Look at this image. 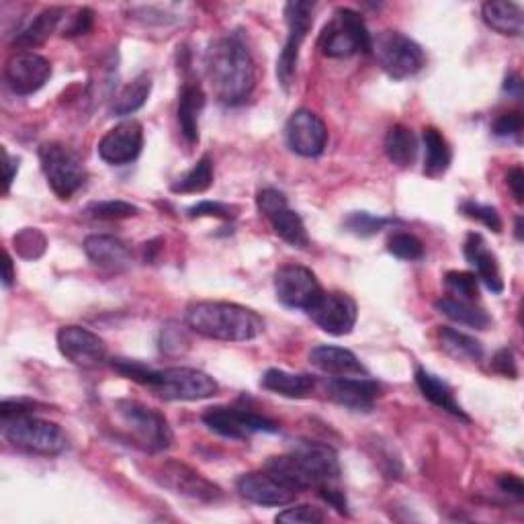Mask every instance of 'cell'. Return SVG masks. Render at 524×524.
I'll use <instances>...</instances> for the list:
<instances>
[{"instance_id": "cell-1", "label": "cell", "mask_w": 524, "mask_h": 524, "mask_svg": "<svg viewBox=\"0 0 524 524\" xmlns=\"http://www.w3.org/2000/svg\"><path fill=\"white\" fill-rule=\"evenodd\" d=\"M205 72L215 99L236 107L250 99L256 86V66L246 41L238 33L217 37L205 52Z\"/></svg>"}, {"instance_id": "cell-2", "label": "cell", "mask_w": 524, "mask_h": 524, "mask_svg": "<svg viewBox=\"0 0 524 524\" xmlns=\"http://www.w3.org/2000/svg\"><path fill=\"white\" fill-rule=\"evenodd\" d=\"M265 469L297 494L336 484L340 477L338 453L330 445L316 441H301L291 453L269 457Z\"/></svg>"}, {"instance_id": "cell-3", "label": "cell", "mask_w": 524, "mask_h": 524, "mask_svg": "<svg viewBox=\"0 0 524 524\" xmlns=\"http://www.w3.org/2000/svg\"><path fill=\"white\" fill-rule=\"evenodd\" d=\"M185 320L199 336L222 342H248L265 332V320L254 310L230 301H197Z\"/></svg>"}, {"instance_id": "cell-4", "label": "cell", "mask_w": 524, "mask_h": 524, "mask_svg": "<svg viewBox=\"0 0 524 524\" xmlns=\"http://www.w3.org/2000/svg\"><path fill=\"white\" fill-rule=\"evenodd\" d=\"M0 420H3L5 439L25 453L56 457L68 447L64 430L54 422L37 418L27 402L5 400Z\"/></svg>"}, {"instance_id": "cell-5", "label": "cell", "mask_w": 524, "mask_h": 524, "mask_svg": "<svg viewBox=\"0 0 524 524\" xmlns=\"http://www.w3.org/2000/svg\"><path fill=\"white\" fill-rule=\"evenodd\" d=\"M371 33L355 9H336L318 37V50L328 58H351L371 52Z\"/></svg>"}, {"instance_id": "cell-6", "label": "cell", "mask_w": 524, "mask_h": 524, "mask_svg": "<svg viewBox=\"0 0 524 524\" xmlns=\"http://www.w3.org/2000/svg\"><path fill=\"white\" fill-rule=\"evenodd\" d=\"M115 414L140 449L156 455L172 447V428L160 412L134 400H119L115 402Z\"/></svg>"}, {"instance_id": "cell-7", "label": "cell", "mask_w": 524, "mask_h": 524, "mask_svg": "<svg viewBox=\"0 0 524 524\" xmlns=\"http://www.w3.org/2000/svg\"><path fill=\"white\" fill-rule=\"evenodd\" d=\"M371 52L383 72L393 80L410 78L426 66V54L420 43L400 31L389 29L377 33L371 41Z\"/></svg>"}, {"instance_id": "cell-8", "label": "cell", "mask_w": 524, "mask_h": 524, "mask_svg": "<svg viewBox=\"0 0 524 524\" xmlns=\"http://www.w3.org/2000/svg\"><path fill=\"white\" fill-rule=\"evenodd\" d=\"M150 389L166 402H199L215 396L220 385L199 369L168 367L154 371Z\"/></svg>"}, {"instance_id": "cell-9", "label": "cell", "mask_w": 524, "mask_h": 524, "mask_svg": "<svg viewBox=\"0 0 524 524\" xmlns=\"http://www.w3.org/2000/svg\"><path fill=\"white\" fill-rule=\"evenodd\" d=\"M41 170L58 199L66 201L76 195L86 183V170L80 158L64 144L50 142L39 148Z\"/></svg>"}, {"instance_id": "cell-10", "label": "cell", "mask_w": 524, "mask_h": 524, "mask_svg": "<svg viewBox=\"0 0 524 524\" xmlns=\"http://www.w3.org/2000/svg\"><path fill=\"white\" fill-rule=\"evenodd\" d=\"M314 7L316 5L308 3V0H291V3L285 5L287 41L283 52L277 58V78L285 93H289L291 84L295 80L299 50L314 25Z\"/></svg>"}, {"instance_id": "cell-11", "label": "cell", "mask_w": 524, "mask_h": 524, "mask_svg": "<svg viewBox=\"0 0 524 524\" xmlns=\"http://www.w3.org/2000/svg\"><path fill=\"white\" fill-rule=\"evenodd\" d=\"M256 207L273 226V232L293 248H308L310 236L301 215L289 207L287 197L277 189H262L256 195Z\"/></svg>"}, {"instance_id": "cell-12", "label": "cell", "mask_w": 524, "mask_h": 524, "mask_svg": "<svg viewBox=\"0 0 524 524\" xmlns=\"http://www.w3.org/2000/svg\"><path fill=\"white\" fill-rule=\"evenodd\" d=\"M203 424L226 439H248L256 432H279V424L267 416H260L246 408L232 406H213L207 408L201 416Z\"/></svg>"}, {"instance_id": "cell-13", "label": "cell", "mask_w": 524, "mask_h": 524, "mask_svg": "<svg viewBox=\"0 0 524 524\" xmlns=\"http://www.w3.org/2000/svg\"><path fill=\"white\" fill-rule=\"evenodd\" d=\"M305 314L330 336L351 334L359 316L355 299L340 291H322V295L305 310Z\"/></svg>"}, {"instance_id": "cell-14", "label": "cell", "mask_w": 524, "mask_h": 524, "mask_svg": "<svg viewBox=\"0 0 524 524\" xmlns=\"http://www.w3.org/2000/svg\"><path fill=\"white\" fill-rule=\"evenodd\" d=\"M158 484L172 494L187 496L201 502H217L224 494L207 477H203L193 467L179 461H164L156 471Z\"/></svg>"}, {"instance_id": "cell-15", "label": "cell", "mask_w": 524, "mask_h": 524, "mask_svg": "<svg viewBox=\"0 0 524 524\" xmlns=\"http://www.w3.org/2000/svg\"><path fill=\"white\" fill-rule=\"evenodd\" d=\"M56 340L62 357L76 367L95 369L107 363V344L91 330L82 326H62Z\"/></svg>"}, {"instance_id": "cell-16", "label": "cell", "mask_w": 524, "mask_h": 524, "mask_svg": "<svg viewBox=\"0 0 524 524\" xmlns=\"http://www.w3.org/2000/svg\"><path fill=\"white\" fill-rule=\"evenodd\" d=\"M322 291L318 277L301 265H285L275 273V293L285 308L305 312Z\"/></svg>"}, {"instance_id": "cell-17", "label": "cell", "mask_w": 524, "mask_h": 524, "mask_svg": "<svg viewBox=\"0 0 524 524\" xmlns=\"http://www.w3.org/2000/svg\"><path fill=\"white\" fill-rule=\"evenodd\" d=\"M287 146L293 154L303 158H316L328 144V127L310 109H297L285 125Z\"/></svg>"}, {"instance_id": "cell-18", "label": "cell", "mask_w": 524, "mask_h": 524, "mask_svg": "<svg viewBox=\"0 0 524 524\" xmlns=\"http://www.w3.org/2000/svg\"><path fill=\"white\" fill-rule=\"evenodd\" d=\"M52 76V64L35 54V52H19L5 66V80L11 86V91L27 97L37 93L46 86Z\"/></svg>"}, {"instance_id": "cell-19", "label": "cell", "mask_w": 524, "mask_h": 524, "mask_svg": "<svg viewBox=\"0 0 524 524\" xmlns=\"http://www.w3.org/2000/svg\"><path fill=\"white\" fill-rule=\"evenodd\" d=\"M144 148V129L138 121H123L109 129L99 142V156L111 166L134 162Z\"/></svg>"}, {"instance_id": "cell-20", "label": "cell", "mask_w": 524, "mask_h": 524, "mask_svg": "<svg viewBox=\"0 0 524 524\" xmlns=\"http://www.w3.org/2000/svg\"><path fill=\"white\" fill-rule=\"evenodd\" d=\"M236 488L242 498L258 506H287L297 496L293 488L279 482V479L271 475L267 469L248 471L240 475Z\"/></svg>"}, {"instance_id": "cell-21", "label": "cell", "mask_w": 524, "mask_h": 524, "mask_svg": "<svg viewBox=\"0 0 524 524\" xmlns=\"http://www.w3.org/2000/svg\"><path fill=\"white\" fill-rule=\"evenodd\" d=\"M326 391L332 402L342 408L355 412L373 410L377 398L381 396V385L369 375L365 377H330Z\"/></svg>"}, {"instance_id": "cell-22", "label": "cell", "mask_w": 524, "mask_h": 524, "mask_svg": "<svg viewBox=\"0 0 524 524\" xmlns=\"http://www.w3.org/2000/svg\"><path fill=\"white\" fill-rule=\"evenodd\" d=\"M463 252L469 265L475 269L477 281H482L492 293H502L504 291V279L500 273V265L496 254L488 248L486 240L482 234L471 232L463 244Z\"/></svg>"}, {"instance_id": "cell-23", "label": "cell", "mask_w": 524, "mask_h": 524, "mask_svg": "<svg viewBox=\"0 0 524 524\" xmlns=\"http://www.w3.org/2000/svg\"><path fill=\"white\" fill-rule=\"evenodd\" d=\"M84 252L99 269L121 273L131 265L129 246L109 234H93L84 240Z\"/></svg>"}, {"instance_id": "cell-24", "label": "cell", "mask_w": 524, "mask_h": 524, "mask_svg": "<svg viewBox=\"0 0 524 524\" xmlns=\"http://www.w3.org/2000/svg\"><path fill=\"white\" fill-rule=\"evenodd\" d=\"M310 361L316 369L330 377H365L369 375L359 357L342 346L322 344L312 348Z\"/></svg>"}, {"instance_id": "cell-25", "label": "cell", "mask_w": 524, "mask_h": 524, "mask_svg": "<svg viewBox=\"0 0 524 524\" xmlns=\"http://www.w3.org/2000/svg\"><path fill=\"white\" fill-rule=\"evenodd\" d=\"M203 107H205V93L201 89V84L195 80H187L179 93L177 115H179L181 134L191 146L199 142V115Z\"/></svg>"}, {"instance_id": "cell-26", "label": "cell", "mask_w": 524, "mask_h": 524, "mask_svg": "<svg viewBox=\"0 0 524 524\" xmlns=\"http://www.w3.org/2000/svg\"><path fill=\"white\" fill-rule=\"evenodd\" d=\"M416 385L422 391V396L430 404H434L436 408H441V410L453 414L455 418H461L463 422H469V416L465 414L461 404L455 400V393H453V389H451V385L447 381H443L441 377H436L434 373L418 367L416 369Z\"/></svg>"}, {"instance_id": "cell-27", "label": "cell", "mask_w": 524, "mask_h": 524, "mask_svg": "<svg viewBox=\"0 0 524 524\" xmlns=\"http://www.w3.org/2000/svg\"><path fill=\"white\" fill-rule=\"evenodd\" d=\"M66 11L62 7H50V9H43L39 15H35L29 23H25L13 43L17 48H23V50H31V48H37V46H43L50 39V35L58 29L60 21L64 19Z\"/></svg>"}, {"instance_id": "cell-28", "label": "cell", "mask_w": 524, "mask_h": 524, "mask_svg": "<svg viewBox=\"0 0 524 524\" xmlns=\"http://www.w3.org/2000/svg\"><path fill=\"white\" fill-rule=\"evenodd\" d=\"M260 385L265 387L267 391L277 393V396L301 400V398L310 396L316 381H314L312 375L289 373V371H283V369H269V371H265V375H262Z\"/></svg>"}, {"instance_id": "cell-29", "label": "cell", "mask_w": 524, "mask_h": 524, "mask_svg": "<svg viewBox=\"0 0 524 524\" xmlns=\"http://www.w3.org/2000/svg\"><path fill=\"white\" fill-rule=\"evenodd\" d=\"M482 17L490 29L506 37H520L524 31V13L520 5L506 0H490L482 7Z\"/></svg>"}, {"instance_id": "cell-30", "label": "cell", "mask_w": 524, "mask_h": 524, "mask_svg": "<svg viewBox=\"0 0 524 524\" xmlns=\"http://www.w3.org/2000/svg\"><path fill=\"white\" fill-rule=\"evenodd\" d=\"M434 308L439 310L443 316H447L449 320L461 326L475 328V330H488L492 324L488 312L484 308H479L475 301H463V299L447 295V297L436 299Z\"/></svg>"}, {"instance_id": "cell-31", "label": "cell", "mask_w": 524, "mask_h": 524, "mask_svg": "<svg viewBox=\"0 0 524 524\" xmlns=\"http://www.w3.org/2000/svg\"><path fill=\"white\" fill-rule=\"evenodd\" d=\"M424 174L430 179H439L451 168L453 162V150L447 142V138L441 134L436 127H426L424 134Z\"/></svg>"}, {"instance_id": "cell-32", "label": "cell", "mask_w": 524, "mask_h": 524, "mask_svg": "<svg viewBox=\"0 0 524 524\" xmlns=\"http://www.w3.org/2000/svg\"><path fill=\"white\" fill-rule=\"evenodd\" d=\"M150 95H152V76L148 72H142L134 80L127 82L123 89L113 97L111 113L117 117L134 115L148 103Z\"/></svg>"}, {"instance_id": "cell-33", "label": "cell", "mask_w": 524, "mask_h": 524, "mask_svg": "<svg viewBox=\"0 0 524 524\" xmlns=\"http://www.w3.org/2000/svg\"><path fill=\"white\" fill-rule=\"evenodd\" d=\"M383 150L391 164H396L400 168H408L414 164L418 156V140L412 129L404 125H393L385 134Z\"/></svg>"}, {"instance_id": "cell-34", "label": "cell", "mask_w": 524, "mask_h": 524, "mask_svg": "<svg viewBox=\"0 0 524 524\" xmlns=\"http://www.w3.org/2000/svg\"><path fill=\"white\" fill-rule=\"evenodd\" d=\"M439 340L443 351L453 357L455 361H467V363H479L484 359V346L479 340H475L473 336L449 328V326H441L439 328Z\"/></svg>"}, {"instance_id": "cell-35", "label": "cell", "mask_w": 524, "mask_h": 524, "mask_svg": "<svg viewBox=\"0 0 524 524\" xmlns=\"http://www.w3.org/2000/svg\"><path fill=\"white\" fill-rule=\"evenodd\" d=\"M213 185V160L209 154H205L187 174L172 183V193H205Z\"/></svg>"}, {"instance_id": "cell-36", "label": "cell", "mask_w": 524, "mask_h": 524, "mask_svg": "<svg viewBox=\"0 0 524 524\" xmlns=\"http://www.w3.org/2000/svg\"><path fill=\"white\" fill-rule=\"evenodd\" d=\"M389 224H393V220H389V217L373 215V213H367V211H355L344 220L346 232H351V234L361 236V238L375 236L381 230H385Z\"/></svg>"}, {"instance_id": "cell-37", "label": "cell", "mask_w": 524, "mask_h": 524, "mask_svg": "<svg viewBox=\"0 0 524 524\" xmlns=\"http://www.w3.org/2000/svg\"><path fill=\"white\" fill-rule=\"evenodd\" d=\"M445 287L451 297L463 301H477L479 299V281L473 273L467 271H451L445 275Z\"/></svg>"}, {"instance_id": "cell-38", "label": "cell", "mask_w": 524, "mask_h": 524, "mask_svg": "<svg viewBox=\"0 0 524 524\" xmlns=\"http://www.w3.org/2000/svg\"><path fill=\"white\" fill-rule=\"evenodd\" d=\"M140 209L127 201H95L86 207V215L95 217V220H125V217L138 215Z\"/></svg>"}, {"instance_id": "cell-39", "label": "cell", "mask_w": 524, "mask_h": 524, "mask_svg": "<svg viewBox=\"0 0 524 524\" xmlns=\"http://www.w3.org/2000/svg\"><path fill=\"white\" fill-rule=\"evenodd\" d=\"M387 252L400 260H420L424 256V244L414 234L398 232L387 240Z\"/></svg>"}, {"instance_id": "cell-40", "label": "cell", "mask_w": 524, "mask_h": 524, "mask_svg": "<svg viewBox=\"0 0 524 524\" xmlns=\"http://www.w3.org/2000/svg\"><path fill=\"white\" fill-rule=\"evenodd\" d=\"M461 213L469 220H475L479 224H484L486 228H490L492 232H502V220H500V213L490 207V205H482V203H475V201H463L461 203Z\"/></svg>"}, {"instance_id": "cell-41", "label": "cell", "mask_w": 524, "mask_h": 524, "mask_svg": "<svg viewBox=\"0 0 524 524\" xmlns=\"http://www.w3.org/2000/svg\"><path fill=\"white\" fill-rule=\"evenodd\" d=\"M275 520L285 522V524H320V522L326 520V514L316 506L299 504V506H293V508L279 512Z\"/></svg>"}, {"instance_id": "cell-42", "label": "cell", "mask_w": 524, "mask_h": 524, "mask_svg": "<svg viewBox=\"0 0 524 524\" xmlns=\"http://www.w3.org/2000/svg\"><path fill=\"white\" fill-rule=\"evenodd\" d=\"M111 365H113V369H115L117 373H121L123 377L131 379V381H136V383H140V385H146V387H150L152 377H154V371H156V369L144 365L142 361H134V359H113Z\"/></svg>"}, {"instance_id": "cell-43", "label": "cell", "mask_w": 524, "mask_h": 524, "mask_svg": "<svg viewBox=\"0 0 524 524\" xmlns=\"http://www.w3.org/2000/svg\"><path fill=\"white\" fill-rule=\"evenodd\" d=\"M15 248L23 258H39L46 250V236L35 228H25L15 236Z\"/></svg>"}, {"instance_id": "cell-44", "label": "cell", "mask_w": 524, "mask_h": 524, "mask_svg": "<svg viewBox=\"0 0 524 524\" xmlns=\"http://www.w3.org/2000/svg\"><path fill=\"white\" fill-rule=\"evenodd\" d=\"M189 217H217V220H234L236 213L230 205L220 201H201L193 207H189Z\"/></svg>"}, {"instance_id": "cell-45", "label": "cell", "mask_w": 524, "mask_h": 524, "mask_svg": "<svg viewBox=\"0 0 524 524\" xmlns=\"http://www.w3.org/2000/svg\"><path fill=\"white\" fill-rule=\"evenodd\" d=\"M494 134L498 138H512V136H520L522 131V115L518 111L512 113H502L496 121H494Z\"/></svg>"}, {"instance_id": "cell-46", "label": "cell", "mask_w": 524, "mask_h": 524, "mask_svg": "<svg viewBox=\"0 0 524 524\" xmlns=\"http://www.w3.org/2000/svg\"><path fill=\"white\" fill-rule=\"evenodd\" d=\"M95 23V13L91 9H80L72 19L70 23L64 27L62 35L66 37H74V35H84V33H89L91 27Z\"/></svg>"}, {"instance_id": "cell-47", "label": "cell", "mask_w": 524, "mask_h": 524, "mask_svg": "<svg viewBox=\"0 0 524 524\" xmlns=\"http://www.w3.org/2000/svg\"><path fill=\"white\" fill-rule=\"evenodd\" d=\"M492 369L504 377H510V379H516L518 371H516V361H514V355L510 348H502V351L496 353L494 361H492Z\"/></svg>"}, {"instance_id": "cell-48", "label": "cell", "mask_w": 524, "mask_h": 524, "mask_svg": "<svg viewBox=\"0 0 524 524\" xmlns=\"http://www.w3.org/2000/svg\"><path fill=\"white\" fill-rule=\"evenodd\" d=\"M320 496L334 508L338 510L340 514H348V504H346V496L344 492L336 486V484H330V486H322L320 488Z\"/></svg>"}, {"instance_id": "cell-49", "label": "cell", "mask_w": 524, "mask_h": 524, "mask_svg": "<svg viewBox=\"0 0 524 524\" xmlns=\"http://www.w3.org/2000/svg\"><path fill=\"white\" fill-rule=\"evenodd\" d=\"M498 486H500L502 492H506L508 496H514L516 500L524 498V484H522V479L518 475H512V473L500 475Z\"/></svg>"}, {"instance_id": "cell-50", "label": "cell", "mask_w": 524, "mask_h": 524, "mask_svg": "<svg viewBox=\"0 0 524 524\" xmlns=\"http://www.w3.org/2000/svg\"><path fill=\"white\" fill-rule=\"evenodd\" d=\"M506 183H508V189H510L514 201L522 203L524 201V191H522V187H524V172H522L520 166H514V168L508 170Z\"/></svg>"}, {"instance_id": "cell-51", "label": "cell", "mask_w": 524, "mask_h": 524, "mask_svg": "<svg viewBox=\"0 0 524 524\" xmlns=\"http://www.w3.org/2000/svg\"><path fill=\"white\" fill-rule=\"evenodd\" d=\"M3 154H5V193H9L15 181V174L19 172V158L11 156L7 148L3 150Z\"/></svg>"}, {"instance_id": "cell-52", "label": "cell", "mask_w": 524, "mask_h": 524, "mask_svg": "<svg viewBox=\"0 0 524 524\" xmlns=\"http://www.w3.org/2000/svg\"><path fill=\"white\" fill-rule=\"evenodd\" d=\"M3 285L9 289V287H13V283H15V279H17V275H15V269H13V258H11V254L9 252H5V262H3Z\"/></svg>"}, {"instance_id": "cell-53", "label": "cell", "mask_w": 524, "mask_h": 524, "mask_svg": "<svg viewBox=\"0 0 524 524\" xmlns=\"http://www.w3.org/2000/svg\"><path fill=\"white\" fill-rule=\"evenodd\" d=\"M520 89H522L520 76H516V74L506 76V82H504V91H506V93H514V95L518 97V95H520Z\"/></svg>"}, {"instance_id": "cell-54", "label": "cell", "mask_w": 524, "mask_h": 524, "mask_svg": "<svg viewBox=\"0 0 524 524\" xmlns=\"http://www.w3.org/2000/svg\"><path fill=\"white\" fill-rule=\"evenodd\" d=\"M514 232H516V240H522V215L516 217V226H514Z\"/></svg>"}]
</instances>
